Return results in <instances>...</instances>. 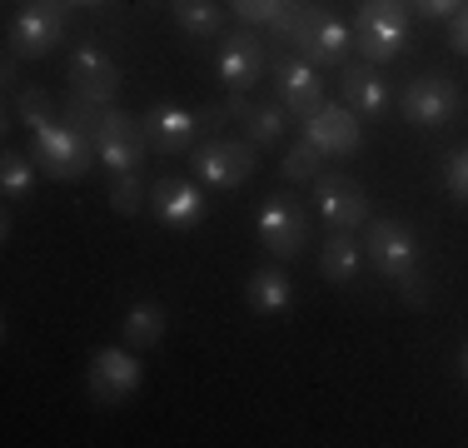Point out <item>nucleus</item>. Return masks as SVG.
<instances>
[{"instance_id": "2eb2a0df", "label": "nucleus", "mask_w": 468, "mask_h": 448, "mask_svg": "<svg viewBox=\"0 0 468 448\" xmlns=\"http://www.w3.org/2000/svg\"><path fill=\"white\" fill-rule=\"evenodd\" d=\"M65 80L70 90H80V95H95V100H115L120 90V65L110 60L105 50H95V45H80V50H70V65H65Z\"/></svg>"}, {"instance_id": "f03ea898", "label": "nucleus", "mask_w": 468, "mask_h": 448, "mask_svg": "<svg viewBox=\"0 0 468 448\" xmlns=\"http://www.w3.org/2000/svg\"><path fill=\"white\" fill-rule=\"evenodd\" d=\"M409 40V10L404 0H364L354 16V45L364 60H394Z\"/></svg>"}, {"instance_id": "4be33fe9", "label": "nucleus", "mask_w": 468, "mask_h": 448, "mask_svg": "<svg viewBox=\"0 0 468 448\" xmlns=\"http://www.w3.org/2000/svg\"><path fill=\"white\" fill-rule=\"evenodd\" d=\"M160 339H165V309L144 299V304H135L130 319H125V344L140 354V349H154Z\"/></svg>"}, {"instance_id": "6e6552de", "label": "nucleus", "mask_w": 468, "mask_h": 448, "mask_svg": "<svg viewBox=\"0 0 468 448\" xmlns=\"http://www.w3.org/2000/svg\"><path fill=\"white\" fill-rule=\"evenodd\" d=\"M304 140L314 144L324 160H339V155H354L364 144V130H359V115H354L349 105H319V110H309L304 120Z\"/></svg>"}, {"instance_id": "7ed1b4c3", "label": "nucleus", "mask_w": 468, "mask_h": 448, "mask_svg": "<svg viewBox=\"0 0 468 448\" xmlns=\"http://www.w3.org/2000/svg\"><path fill=\"white\" fill-rule=\"evenodd\" d=\"M5 36H10V50L16 55H30V60L50 55L65 36V0H26Z\"/></svg>"}, {"instance_id": "c756f323", "label": "nucleus", "mask_w": 468, "mask_h": 448, "mask_svg": "<svg viewBox=\"0 0 468 448\" xmlns=\"http://www.w3.org/2000/svg\"><path fill=\"white\" fill-rule=\"evenodd\" d=\"M239 115H250V100H244V95H229V100H219V105H209L199 120H205V130H219L225 120H239Z\"/></svg>"}, {"instance_id": "c9c22d12", "label": "nucleus", "mask_w": 468, "mask_h": 448, "mask_svg": "<svg viewBox=\"0 0 468 448\" xmlns=\"http://www.w3.org/2000/svg\"><path fill=\"white\" fill-rule=\"evenodd\" d=\"M459 368H463V379H468V349L459 354Z\"/></svg>"}, {"instance_id": "6ab92c4d", "label": "nucleus", "mask_w": 468, "mask_h": 448, "mask_svg": "<svg viewBox=\"0 0 468 448\" xmlns=\"http://www.w3.org/2000/svg\"><path fill=\"white\" fill-rule=\"evenodd\" d=\"M244 299H250L254 314H264V319H280V314H289V304H294V289H289V274H284V269H254L250 284H244Z\"/></svg>"}, {"instance_id": "dca6fc26", "label": "nucleus", "mask_w": 468, "mask_h": 448, "mask_svg": "<svg viewBox=\"0 0 468 448\" xmlns=\"http://www.w3.org/2000/svg\"><path fill=\"white\" fill-rule=\"evenodd\" d=\"M150 205H154V215H160V224H170V229H195V224L205 219V195L180 175H165L160 185L150 189Z\"/></svg>"}, {"instance_id": "7c9ffc66", "label": "nucleus", "mask_w": 468, "mask_h": 448, "mask_svg": "<svg viewBox=\"0 0 468 448\" xmlns=\"http://www.w3.org/2000/svg\"><path fill=\"white\" fill-rule=\"evenodd\" d=\"M443 185H449V195L459 199V205H468V144L449 160V170H443Z\"/></svg>"}, {"instance_id": "e433bc0d", "label": "nucleus", "mask_w": 468, "mask_h": 448, "mask_svg": "<svg viewBox=\"0 0 468 448\" xmlns=\"http://www.w3.org/2000/svg\"><path fill=\"white\" fill-rule=\"evenodd\" d=\"M70 5H105V0H70Z\"/></svg>"}, {"instance_id": "a878e982", "label": "nucleus", "mask_w": 468, "mask_h": 448, "mask_svg": "<svg viewBox=\"0 0 468 448\" xmlns=\"http://www.w3.org/2000/svg\"><path fill=\"white\" fill-rule=\"evenodd\" d=\"M110 209L115 215H140V205H144V179H140V170H125V175H115L110 179Z\"/></svg>"}, {"instance_id": "f257e3e1", "label": "nucleus", "mask_w": 468, "mask_h": 448, "mask_svg": "<svg viewBox=\"0 0 468 448\" xmlns=\"http://www.w3.org/2000/svg\"><path fill=\"white\" fill-rule=\"evenodd\" d=\"M30 155H36V165L50 179H80L100 160L95 140H90V134H80L70 120H50V125L30 130Z\"/></svg>"}, {"instance_id": "20e7f679", "label": "nucleus", "mask_w": 468, "mask_h": 448, "mask_svg": "<svg viewBox=\"0 0 468 448\" xmlns=\"http://www.w3.org/2000/svg\"><path fill=\"white\" fill-rule=\"evenodd\" d=\"M289 45H294V50L304 55L309 65H344V60H349V50H354V30L344 26L339 16H329V10H314V5H309Z\"/></svg>"}, {"instance_id": "cd10ccee", "label": "nucleus", "mask_w": 468, "mask_h": 448, "mask_svg": "<svg viewBox=\"0 0 468 448\" xmlns=\"http://www.w3.org/2000/svg\"><path fill=\"white\" fill-rule=\"evenodd\" d=\"M319 165H324V155H319L309 140H299L294 150L284 155V179H294V185H304V179H319Z\"/></svg>"}, {"instance_id": "5701e85b", "label": "nucleus", "mask_w": 468, "mask_h": 448, "mask_svg": "<svg viewBox=\"0 0 468 448\" xmlns=\"http://www.w3.org/2000/svg\"><path fill=\"white\" fill-rule=\"evenodd\" d=\"M170 5H175L180 30H189V36H219V30H225L219 0H170Z\"/></svg>"}, {"instance_id": "f8f14e48", "label": "nucleus", "mask_w": 468, "mask_h": 448, "mask_svg": "<svg viewBox=\"0 0 468 448\" xmlns=\"http://www.w3.org/2000/svg\"><path fill=\"white\" fill-rule=\"evenodd\" d=\"M140 389V358L135 349H95L90 358V399L95 403H125Z\"/></svg>"}, {"instance_id": "f3484780", "label": "nucleus", "mask_w": 468, "mask_h": 448, "mask_svg": "<svg viewBox=\"0 0 468 448\" xmlns=\"http://www.w3.org/2000/svg\"><path fill=\"white\" fill-rule=\"evenodd\" d=\"M339 90H344V105H349L359 120H374V115H384V110H388V85H384V75L374 70V60L344 65Z\"/></svg>"}, {"instance_id": "2f4dec72", "label": "nucleus", "mask_w": 468, "mask_h": 448, "mask_svg": "<svg viewBox=\"0 0 468 448\" xmlns=\"http://www.w3.org/2000/svg\"><path fill=\"white\" fill-rule=\"evenodd\" d=\"M280 5H284V0H234V16L250 20V26H270V16Z\"/></svg>"}, {"instance_id": "c85d7f7f", "label": "nucleus", "mask_w": 468, "mask_h": 448, "mask_svg": "<svg viewBox=\"0 0 468 448\" xmlns=\"http://www.w3.org/2000/svg\"><path fill=\"white\" fill-rule=\"evenodd\" d=\"M304 10H309L304 0H284V5L270 16V36H274V40H294V30H299V20H304Z\"/></svg>"}, {"instance_id": "4468645a", "label": "nucleus", "mask_w": 468, "mask_h": 448, "mask_svg": "<svg viewBox=\"0 0 468 448\" xmlns=\"http://www.w3.org/2000/svg\"><path fill=\"white\" fill-rule=\"evenodd\" d=\"M264 60H270V55H264L260 36H250V30H229V36L219 40V55H215L219 80L229 90H250L264 75Z\"/></svg>"}, {"instance_id": "f704fd0d", "label": "nucleus", "mask_w": 468, "mask_h": 448, "mask_svg": "<svg viewBox=\"0 0 468 448\" xmlns=\"http://www.w3.org/2000/svg\"><path fill=\"white\" fill-rule=\"evenodd\" d=\"M459 5H463V0H419V10H423V16H453Z\"/></svg>"}, {"instance_id": "bb28decb", "label": "nucleus", "mask_w": 468, "mask_h": 448, "mask_svg": "<svg viewBox=\"0 0 468 448\" xmlns=\"http://www.w3.org/2000/svg\"><path fill=\"white\" fill-rule=\"evenodd\" d=\"M244 125H250V140L254 144H274L284 134V105H250Z\"/></svg>"}, {"instance_id": "ddd939ff", "label": "nucleus", "mask_w": 468, "mask_h": 448, "mask_svg": "<svg viewBox=\"0 0 468 448\" xmlns=\"http://www.w3.org/2000/svg\"><path fill=\"white\" fill-rule=\"evenodd\" d=\"M140 125H144V140H150V150H160V155H180L195 144V134L205 130V120L195 115V110H185V105H150L140 115Z\"/></svg>"}, {"instance_id": "9b49d317", "label": "nucleus", "mask_w": 468, "mask_h": 448, "mask_svg": "<svg viewBox=\"0 0 468 448\" xmlns=\"http://www.w3.org/2000/svg\"><path fill=\"white\" fill-rule=\"evenodd\" d=\"M314 199H319V215H324L334 229L354 234V229L369 224V195H364V185H354L349 175H319Z\"/></svg>"}, {"instance_id": "393cba45", "label": "nucleus", "mask_w": 468, "mask_h": 448, "mask_svg": "<svg viewBox=\"0 0 468 448\" xmlns=\"http://www.w3.org/2000/svg\"><path fill=\"white\" fill-rule=\"evenodd\" d=\"M16 115H20V125H26V130H40V125H50V120H55V100L40 85L16 90Z\"/></svg>"}, {"instance_id": "aec40b11", "label": "nucleus", "mask_w": 468, "mask_h": 448, "mask_svg": "<svg viewBox=\"0 0 468 448\" xmlns=\"http://www.w3.org/2000/svg\"><path fill=\"white\" fill-rule=\"evenodd\" d=\"M359 244L349 240V229H334V240H324V254H319V269H324L329 284H354L359 279Z\"/></svg>"}, {"instance_id": "1a4fd4ad", "label": "nucleus", "mask_w": 468, "mask_h": 448, "mask_svg": "<svg viewBox=\"0 0 468 448\" xmlns=\"http://www.w3.org/2000/svg\"><path fill=\"white\" fill-rule=\"evenodd\" d=\"M304 240H309V219L304 209L294 205L289 195H270L260 205V244L270 254H280V260H294V254H304Z\"/></svg>"}, {"instance_id": "39448f33", "label": "nucleus", "mask_w": 468, "mask_h": 448, "mask_svg": "<svg viewBox=\"0 0 468 448\" xmlns=\"http://www.w3.org/2000/svg\"><path fill=\"white\" fill-rule=\"evenodd\" d=\"M459 85L449 80V75H419V80H409L404 90V100H399V110H404V120L409 125H419V130H439V125H449L453 115H459Z\"/></svg>"}, {"instance_id": "a211bd4d", "label": "nucleus", "mask_w": 468, "mask_h": 448, "mask_svg": "<svg viewBox=\"0 0 468 448\" xmlns=\"http://www.w3.org/2000/svg\"><path fill=\"white\" fill-rule=\"evenodd\" d=\"M274 75H280L284 110H294L299 120H304L309 110L324 105V85H319V75H314L309 60H289V55H280V60H274Z\"/></svg>"}, {"instance_id": "412c9836", "label": "nucleus", "mask_w": 468, "mask_h": 448, "mask_svg": "<svg viewBox=\"0 0 468 448\" xmlns=\"http://www.w3.org/2000/svg\"><path fill=\"white\" fill-rule=\"evenodd\" d=\"M36 155H20V150H5V160H0V195L16 205V199H30V189H36Z\"/></svg>"}, {"instance_id": "b1692460", "label": "nucleus", "mask_w": 468, "mask_h": 448, "mask_svg": "<svg viewBox=\"0 0 468 448\" xmlns=\"http://www.w3.org/2000/svg\"><path fill=\"white\" fill-rule=\"evenodd\" d=\"M105 115H110L105 100L80 95V90H70V95H65V120H70V125L80 130V134H90V140H95V130L105 125Z\"/></svg>"}, {"instance_id": "423d86ee", "label": "nucleus", "mask_w": 468, "mask_h": 448, "mask_svg": "<svg viewBox=\"0 0 468 448\" xmlns=\"http://www.w3.org/2000/svg\"><path fill=\"white\" fill-rule=\"evenodd\" d=\"M195 175L215 189H239L244 179L254 175V144L250 140H205L195 155H189Z\"/></svg>"}, {"instance_id": "9d476101", "label": "nucleus", "mask_w": 468, "mask_h": 448, "mask_svg": "<svg viewBox=\"0 0 468 448\" xmlns=\"http://www.w3.org/2000/svg\"><path fill=\"white\" fill-rule=\"evenodd\" d=\"M144 125L135 115H125V110H115L110 105V115H105V125L95 130V155L110 165L115 175H125V170H140V160H144Z\"/></svg>"}, {"instance_id": "473e14b6", "label": "nucleus", "mask_w": 468, "mask_h": 448, "mask_svg": "<svg viewBox=\"0 0 468 448\" xmlns=\"http://www.w3.org/2000/svg\"><path fill=\"white\" fill-rule=\"evenodd\" d=\"M399 289H404V299H409V304H414V309H423V304H429V299H433V289H429V284H423V279H419V274H409V279H399Z\"/></svg>"}, {"instance_id": "0eeeda50", "label": "nucleus", "mask_w": 468, "mask_h": 448, "mask_svg": "<svg viewBox=\"0 0 468 448\" xmlns=\"http://www.w3.org/2000/svg\"><path fill=\"white\" fill-rule=\"evenodd\" d=\"M369 260L384 279H409L419 274V240L404 219H374L369 224Z\"/></svg>"}, {"instance_id": "72a5a7b5", "label": "nucleus", "mask_w": 468, "mask_h": 448, "mask_svg": "<svg viewBox=\"0 0 468 448\" xmlns=\"http://www.w3.org/2000/svg\"><path fill=\"white\" fill-rule=\"evenodd\" d=\"M453 50H459V55H468V5H459V10H453Z\"/></svg>"}]
</instances>
